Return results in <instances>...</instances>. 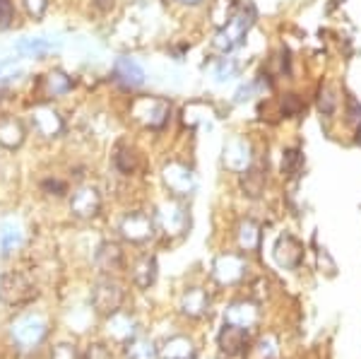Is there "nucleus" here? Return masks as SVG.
<instances>
[{
  "mask_svg": "<svg viewBox=\"0 0 361 359\" xmlns=\"http://www.w3.org/2000/svg\"><path fill=\"white\" fill-rule=\"evenodd\" d=\"M253 20H255L253 10L241 8L229 20V25H224L217 32V37H214V49L222 51V54H229V51H234L236 46H241L243 39H246V34H248V29L253 27Z\"/></svg>",
  "mask_w": 361,
  "mask_h": 359,
  "instance_id": "nucleus-1",
  "label": "nucleus"
},
{
  "mask_svg": "<svg viewBox=\"0 0 361 359\" xmlns=\"http://www.w3.org/2000/svg\"><path fill=\"white\" fill-rule=\"evenodd\" d=\"M10 333H13V340L20 350H37L44 343L46 333H49V323L39 314H27L17 318Z\"/></svg>",
  "mask_w": 361,
  "mask_h": 359,
  "instance_id": "nucleus-2",
  "label": "nucleus"
},
{
  "mask_svg": "<svg viewBox=\"0 0 361 359\" xmlns=\"http://www.w3.org/2000/svg\"><path fill=\"white\" fill-rule=\"evenodd\" d=\"M133 116L147 128H164L169 123V116H171V107L169 102L159 99V97H142V99H135L133 104Z\"/></svg>",
  "mask_w": 361,
  "mask_h": 359,
  "instance_id": "nucleus-3",
  "label": "nucleus"
},
{
  "mask_svg": "<svg viewBox=\"0 0 361 359\" xmlns=\"http://www.w3.org/2000/svg\"><path fill=\"white\" fill-rule=\"evenodd\" d=\"M37 297V287L22 273H5L0 275V299L10 306L27 304Z\"/></svg>",
  "mask_w": 361,
  "mask_h": 359,
  "instance_id": "nucleus-4",
  "label": "nucleus"
},
{
  "mask_svg": "<svg viewBox=\"0 0 361 359\" xmlns=\"http://www.w3.org/2000/svg\"><path fill=\"white\" fill-rule=\"evenodd\" d=\"M92 304L102 314H116L123 304V289L114 280H99L92 289Z\"/></svg>",
  "mask_w": 361,
  "mask_h": 359,
  "instance_id": "nucleus-5",
  "label": "nucleus"
},
{
  "mask_svg": "<svg viewBox=\"0 0 361 359\" xmlns=\"http://www.w3.org/2000/svg\"><path fill=\"white\" fill-rule=\"evenodd\" d=\"M161 176H164L166 188L171 190L173 195H178V198H185V195L193 193V188H195L193 171L185 164H180V162H169L164 166V171H161Z\"/></svg>",
  "mask_w": 361,
  "mask_h": 359,
  "instance_id": "nucleus-6",
  "label": "nucleus"
},
{
  "mask_svg": "<svg viewBox=\"0 0 361 359\" xmlns=\"http://www.w3.org/2000/svg\"><path fill=\"white\" fill-rule=\"evenodd\" d=\"M152 234H154V219L145 215V212H130L121 222V236L133 241V244H142V241L152 239Z\"/></svg>",
  "mask_w": 361,
  "mask_h": 359,
  "instance_id": "nucleus-7",
  "label": "nucleus"
},
{
  "mask_svg": "<svg viewBox=\"0 0 361 359\" xmlns=\"http://www.w3.org/2000/svg\"><path fill=\"white\" fill-rule=\"evenodd\" d=\"M32 121H34V128H37V133L44 138H58L63 130H66V121H63V116L58 114L54 107H46V104L34 109Z\"/></svg>",
  "mask_w": 361,
  "mask_h": 359,
  "instance_id": "nucleus-8",
  "label": "nucleus"
},
{
  "mask_svg": "<svg viewBox=\"0 0 361 359\" xmlns=\"http://www.w3.org/2000/svg\"><path fill=\"white\" fill-rule=\"evenodd\" d=\"M243 275H246V260L243 256H236V253H224L214 260V277L222 285H234V282H241Z\"/></svg>",
  "mask_w": 361,
  "mask_h": 359,
  "instance_id": "nucleus-9",
  "label": "nucleus"
},
{
  "mask_svg": "<svg viewBox=\"0 0 361 359\" xmlns=\"http://www.w3.org/2000/svg\"><path fill=\"white\" fill-rule=\"evenodd\" d=\"M275 260L282 265V268L296 270L301 260H304V246H301V241L294 239L292 234L279 236L277 244H275Z\"/></svg>",
  "mask_w": 361,
  "mask_h": 359,
  "instance_id": "nucleus-10",
  "label": "nucleus"
},
{
  "mask_svg": "<svg viewBox=\"0 0 361 359\" xmlns=\"http://www.w3.org/2000/svg\"><path fill=\"white\" fill-rule=\"evenodd\" d=\"M70 210H73L75 217H82V219L97 217L99 210H102V195H99V190L92 186L80 188L78 193L73 195Z\"/></svg>",
  "mask_w": 361,
  "mask_h": 359,
  "instance_id": "nucleus-11",
  "label": "nucleus"
},
{
  "mask_svg": "<svg viewBox=\"0 0 361 359\" xmlns=\"http://www.w3.org/2000/svg\"><path fill=\"white\" fill-rule=\"evenodd\" d=\"M114 80L123 87H128V90H135V87L145 85V71L135 58L123 56L114 63Z\"/></svg>",
  "mask_w": 361,
  "mask_h": 359,
  "instance_id": "nucleus-12",
  "label": "nucleus"
},
{
  "mask_svg": "<svg viewBox=\"0 0 361 359\" xmlns=\"http://www.w3.org/2000/svg\"><path fill=\"white\" fill-rule=\"evenodd\" d=\"M248 333H250V328L224 323L222 333H219V347H222V352H226V355H231V357L241 355L248 347Z\"/></svg>",
  "mask_w": 361,
  "mask_h": 359,
  "instance_id": "nucleus-13",
  "label": "nucleus"
},
{
  "mask_svg": "<svg viewBox=\"0 0 361 359\" xmlns=\"http://www.w3.org/2000/svg\"><path fill=\"white\" fill-rule=\"evenodd\" d=\"M157 222L164 229V234H183L185 224H188V215H185L183 205L178 202H166L157 215Z\"/></svg>",
  "mask_w": 361,
  "mask_h": 359,
  "instance_id": "nucleus-14",
  "label": "nucleus"
},
{
  "mask_svg": "<svg viewBox=\"0 0 361 359\" xmlns=\"http://www.w3.org/2000/svg\"><path fill=\"white\" fill-rule=\"evenodd\" d=\"M250 159H253V154H250V145L246 140H229L224 145L226 169L243 174L250 166Z\"/></svg>",
  "mask_w": 361,
  "mask_h": 359,
  "instance_id": "nucleus-15",
  "label": "nucleus"
},
{
  "mask_svg": "<svg viewBox=\"0 0 361 359\" xmlns=\"http://www.w3.org/2000/svg\"><path fill=\"white\" fill-rule=\"evenodd\" d=\"M27 138L25 123L15 116H0V145L5 150H17L22 147Z\"/></svg>",
  "mask_w": 361,
  "mask_h": 359,
  "instance_id": "nucleus-16",
  "label": "nucleus"
},
{
  "mask_svg": "<svg viewBox=\"0 0 361 359\" xmlns=\"http://www.w3.org/2000/svg\"><path fill=\"white\" fill-rule=\"evenodd\" d=\"M22 241H25L22 224L17 219H5L3 227H0V251H3V256H10L13 251H17Z\"/></svg>",
  "mask_w": 361,
  "mask_h": 359,
  "instance_id": "nucleus-17",
  "label": "nucleus"
},
{
  "mask_svg": "<svg viewBox=\"0 0 361 359\" xmlns=\"http://www.w3.org/2000/svg\"><path fill=\"white\" fill-rule=\"evenodd\" d=\"M109 335H111V340H116V343H130L135 338V321L130 316L116 311L111 321H109Z\"/></svg>",
  "mask_w": 361,
  "mask_h": 359,
  "instance_id": "nucleus-18",
  "label": "nucleus"
},
{
  "mask_svg": "<svg viewBox=\"0 0 361 359\" xmlns=\"http://www.w3.org/2000/svg\"><path fill=\"white\" fill-rule=\"evenodd\" d=\"M209 306V297L205 289H188V292L183 294V299H180V311H183L185 316H202L207 311Z\"/></svg>",
  "mask_w": 361,
  "mask_h": 359,
  "instance_id": "nucleus-19",
  "label": "nucleus"
},
{
  "mask_svg": "<svg viewBox=\"0 0 361 359\" xmlns=\"http://www.w3.org/2000/svg\"><path fill=\"white\" fill-rule=\"evenodd\" d=\"M255 321H258V309L253 304L238 302L226 309V323H234V326L241 328H253Z\"/></svg>",
  "mask_w": 361,
  "mask_h": 359,
  "instance_id": "nucleus-20",
  "label": "nucleus"
},
{
  "mask_svg": "<svg viewBox=\"0 0 361 359\" xmlns=\"http://www.w3.org/2000/svg\"><path fill=\"white\" fill-rule=\"evenodd\" d=\"M97 265L104 270V273L118 270L121 265H123V251H121V246L114 244V241H106V244L99 246V251H97Z\"/></svg>",
  "mask_w": 361,
  "mask_h": 359,
  "instance_id": "nucleus-21",
  "label": "nucleus"
},
{
  "mask_svg": "<svg viewBox=\"0 0 361 359\" xmlns=\"http://www.w3.org/2000/svg\"><path fill=\"white\" fill-rule=\"evenodd\" d=\"M159 355H161V359H195V347L188 338L176 335V338L166 340Z\"/></svg>",
  "mask_w": 361,
  "mask_h": 359,
  "instance_id": "nucleus-22",
  "label": "nucleus"
},
{
  "mask_svg": "<svg viewBox=\"0 0 361 359\" xmlns=\"http://www.w3.org/2000/svg\"><path fill=\"white\" fill-rule=\"evenodd\" d=\"M44 90L49 97H63L73 90V78L66 75L63 71H51L44 78Z\"/></svg>",
  "mask_w": 361,
  "mask_h": 359,
  "instance_id": "nucleus-23",
  "label": "nucleus"
},
{
  "mask_svg": "<svg viewBox=\"0 0 361 359\" xmlns=\"http://www.w3.org/2000/svg\"><path fill=\"white\" fill-rule=\"evenodd\" d=\"M238 13V3L236 0H214L212 8H209V17H212L214 27L222 29L224 25H229V20Z\"/></svg>",
  "mask_w": 361,
  "mask_h": 359,
  "instance_id": "nucleus-24",
  "label": "nucleus"
},
{
  "mask_svg": "<svg viewBox=\"0 0 361 359\" xmlns=\"http://www.w3.org/2000/svg\"><path fill=\"white\" fill-rule=\"evenodd\" d=\"M54 51V44L49 39H22L17 44V54L27 56V58H44Z\"/></svg>",
  "mask_w": 361,
  "mask_h": 359,
  "instance_id": "nucleus-25",
  "label": "nucleus"
},
{
  "mask_svg": "<svg viewBox=\"0 0 361 359\" xmlns=\"http://www.w3.org/2000/svg\"><path fill=\"white\" fill-rule=\"evenodd\" d=\"M154 277H157V260L152 256L142 258L135 265V270H133V280H135V285L142 287V289H147L149 285H152Z\"/></svg>",
  "mask_w": 361,
  "mask_h": 359,
  "instance_id": "nucleus-26",
  "label": "nucleus"
},
{
  "mask_svg": "<svg viewBox=\"0 0 361 359\" xmlns=\"http://www.w3.org/2000/svg\"><path fill=\"white\" fill-rule=\"evenodd\" d=\"M241 188L248 198H258L265 188V174L258 169H246L241 174Z\"/></svg>",
  "mask_w": 361,
  "mask_h": 359,
  "instance_id": "nucleus-27",
  "label": "nucleus"
},
{
  "mask_svg": "<svg viewBox=\"0 0 361 359\" xmlns=\"http://www.w3.org/2000/svg\"><path fill=\"white\" fill-rule=\"evenodd\" d=\"M238 244H241V248H246V251L258 248V244H260V227L253 222V219H243V222L238 224Z\"/></svg>",
  "mask_w": 361,
  "mask_h": 359,
  "instance_id": "nucleus-28",
  "label": "nucleus"
},
{
  "mask_svg": "<svg viewBox=\"0 0 361 359\" xmlns=\"http://www.w3.org/2000/svg\"><path fill=\"white\" fill-rule=\"evenodd\" d=\"M128 359H159V352L149 340L137 338L128 343Z\"/></svg>",
  "mask_w": 361,
  "mask_h": 359,
  "instance_id": "nucleus-29",
  "label": "nucleus"
},
{
  "mask_svg": "<svg viewBox=\"0 0 361 359\" xmlns=\"http://www.w3.org/2000/svg\"><path fill=\"white\" fill-rule=\"evenodd\" d=\"M248 359H277V343L275 338H263L250 347Z\"/></svg>",
  "mask_w": 361,
  "mask_h": 359,
  "instance_id": "nucleus-30",
  "label": "nucleus"
},
{
  "mask_svg": "<svg viewBox=\"0 0 361 359\" xmlns=\"http://www.w3.org/2000/svg\"><path fill=\"white\" fill-rule=\"evenodd\" d=\"M301 164H304V157H301L299 150H287L282 157V174H287V176H299Z\"/></svg>",
  "mask_w": 361,
  "mask_h": 359,
  "instance_id": "nucleus-31",
  "label": "nucleus"
},
{
  "mask_svg": "<svg viewBox=\"0 0 361 359\" xmlns=\"http://www.w3.org/2000/svg\"><path fill=\"white\" fill-rule=\"evenodd\" d=\"M238 75V63L234 58H222V61L214 66V78L219 80V83H224V80H231Z\"/></svg>",
  "mask_w": 361,
  "mask_h": 359,
  "instance_id": "nucleus-32",
  "label": "nucleus"
},
{
  "mask_svg": "<svg viewBox=\"0 0 361 359\" xmlns=\"http://www.w3.org/2000/svg\"><path fill=\"white\" fill-rule=\"evenodd\" d=\"M114 162H116V166H118V169L123 171V174H133V171H135V166H137L135 152H133V150H126V147L116 152Z\"/></svg>",
  "mask_w": 361,
  "mask_h": 359,
  "instance_id": "nucleus-33",
  "label": "nucleus"
},
{
  "mask_svg": "<svg viewBox=\"0 0 361 359\" xmlns=\"http://www.w3.org/2000/svg\"><path fill=\"white\" fill-rule=\"evenodd\" d=\"M320 111L323 114H333L335 107H337V97H335V87L333 85H325L320 90V102H318Z\"/></svg>",
  "mask_w": 361,
  "mask_h": 359,
  "instance_id": "nucleus-34",
  "label": "nucleus"
},
{
  "mask_svg": "<svg viewBox=\"0 0 361 359\" xmlns=\"http://www.w3.org/2000/svg\"><path fill=\"white\" fill-rule=\"evenodd\" d=\"M17 75H22V66L17 61H3V63H0V83L15 80Z\"/></svg>",
  "mask_w": 361,
  "mask_h": 359,
  "instance_id": "nucleus-35",
  "label": "nucleus"
},
{
  "mask_svg": "<svg viewBox=\"0 0 361 359\" xmlns=\"http://www.w3.org/2000/svg\"><path fill=\"white\" fill-rule=\"evenodd\" d=\"M15 20L13 0H0V29H8Z\"/></svg>",
  "mask_w": 361,
  "mask_h": 359,
  "instance_id": "nucleus-36",
  "label": "nucleus"
},
{
  "mask_svg": "<svg viewBox=\"0 0 361 359\" xmlns=\"http://www.w3.org/2000/svg\"><path fill=\"white\" fill-rule=\"evenodd\" d=\"M46 8H49V0H25V10L34 20H42Z\"/></svg>",
  "mask_w": 361,
  "mask_h": 359,
  "instance_id": "nucleus-37",
  "label": "nucleus"
},
{
  "mask_svg": "<svg viewBox=\"0 0 361 359\" xmlns=\"http://www.w3.org/2000/svg\"><path fill=\"white\" fill-rule=\"evenodd\" d=\"M51 359H80L78 347L68 345V343L58 345V347H54V355H51Z\"/></svg>",
  "mask_w": 361,
  "mask_h": 359,
  "instance_id": "nucleus-38",
  "label": "nucleus"
},
{
  "mask_svg": "<svg viewBox=\"0 0 361 359\" xmlns=\"http://www.w3.org/2000/svg\"><path fill=\"white\" fill-rule=\"evenodd\" d=\"M42 188L46 190V193H51V195H63V193H66V183L58 181V178H46V181L42 183Z\"/></svg>",
  "mask_w": 361,
  "mask_h": 359,
  "instance_id": "nucleus-39",
  "label": "nucleus"
},
{
  "mask_svg": "<svg viewBox=\"0 0 361 359\" xmlns=\"http://www.w3.org/2000/svg\"><path fill=\"white\" fill-rule=\"evenodd\" d=\"M258 90H260V83H248V85L238 87V92H236V102H246V99H250V97H253Z\"/></svg>",
  "mask_w": 361,
  "mask_h": 359,
  "instance_id": "nucleus-40",
  "label": "nucleus"
},
{
  "mask_svg": "<svg viewBox=\"0 0 361 359\" xmlns=\"http://www.w3.org/2000/svg\"><path fill=\"white\" fill-rule=\"evenodd\" d=\"M282 109H284V114H289V116H294L296 111L301 109V102L296 99V95H289L287 99H284V104H282Z\"/></svg>",
  "mask_w": 361,
  "mask_h": 359,
  "instance_id": "nucleus-41",
  "label": "nucleus"
},
{
  "mask_svg": "<svg viewBox=\"0 0 361 359\" xmlns=\"http://www.w3.org/2000/svg\"><path fill=\"white\" fill-rule=\"evenodd\" d=\"M349 121L361 123V107H359L357 99H352V97H349Z\"/></svg>",
  "mask_w": 361,
  "mask_h": 359,
  "instance_id": "nucleus-42",
  "label": "nucleus"
},
{
  "mask_svg": "<svg viewBox=\"0 0 361 359\" xmlns=\"http://www.w3.org/2000/svg\"><path fill=\"white\" fill-rule=\"evenodd\" d=\"M94 5L102 13H109V10H114V5H116V0H94Z\"/></svg>",
  "mask_w": 361,
  "mask_h": 359,
  "instance_id": "nucleus-43",
  "label": "nucleus"
},
{
  "mask_svg": "<svg viewBox=\"0 0 361 359\" xmlns=\"http://www.w3.org/2000/svg\"><path fill=\"white\" fill-rule=\"evenodd\" d=\"M178 3H183V5H200L202 0H178Z\"/></svg>",
  "mask_w": 361,
  "mask_h": 359,
  "instance_id": "nucleus-44",
  "label": "nucleus"
}]
</instances>
